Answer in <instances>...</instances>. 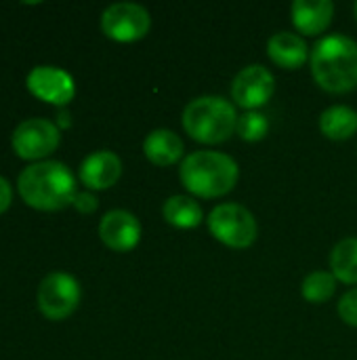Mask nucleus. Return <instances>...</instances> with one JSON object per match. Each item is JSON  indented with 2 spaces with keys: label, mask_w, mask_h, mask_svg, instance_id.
<instances>
[{
  "label": "nucleus",
  "mask_w": 357,
  "mask_h": 360,
  "mask_svg": "<svg viewBox=\"0 0 357 360\" xmlns=\"http://www.w3.org/2000/svg\"><path fill=\"white\" fill-rule=\"evenodd\" d=\"M21 198L38 211H61L76 198L74 173L57 160L34 162L19 175Z\"/></svg>",
  "instance_id": "obj_1"
},
{
  "label": "nucleus",
  "mask_w": 357,
  "mask_h": 360,
  "mask_svg": "<svg viewBox=\"0 0 357 360\" xmlns=\"http://www.w3.org/2000/svg\"><path fill=\"white\" fill-rule=\"evenodd\" d=\"M314 80L328 93L343 95L357 89V42L332 34L316 42L311 51Z\"/></svg>",
  "instance_id": "obj_2"
},
{
  "label": "nucleus",
  "mask_w": 357,
  "mask_h": 360,
  "mask_svg": "<svg viewBox=\"0 0 357 360\" xmlns=\"http://www.w3.org/2000/svg\"><path fill=\"white\" fill-rule=\"evenodd\" d=\"M181 184L187 192L200 198H219L229 194L240 179L238 162L223 152H194L179 169Z\"/></svg>",
  "instance_id": "obj_3"
},
{
  "label": "nucleus",
  "mask_w": 357,
  "mask_h": 360,
  "mask_svg": "<svg viewBox=\"0 0 357 360\" xmlns=\"http://www.w3.org/2000/svg\"><path fill=\"white\" fill-rule=\"evenodd\" d=\"M238 118L234 103L223 97L206 95L187 103L183 110V129L191 139L215 146L227 141L236 133Z\"/></svg>",
  "instance_id": "obj_4"
},
{
  "label": "nucleus",
  "mask_w": 357,
  "mask_h": 360,
  "mask_svg": "<svg viewBox=\"0 0 357 360\" xmlns=\"http://www.w3.org/2000/svg\"><path fill=\"white\" fill-rule=\"evenodd\" d=\"M210 234L229 249H248L255 245L259 228L255 215L236 202L219 205L208 215Z\"/></svg>",
  "instance_id": "obj_5"
},
{
  "label": "nucleus",
  "mask_w": 357,
  "mask_h": 360,
  "mask_svg": "<svg viewBox=\"0 0 357 360\" xmlns=\"http://www.w3.org/2000/svg\"><path fill=\"white\" fill-rule=\"evenodd\" d=\"M80 306V285L72 274L50 272L38 287V310L48 321H65Z\"/></svg>",
  "instance_id": "obj_6"
},
{
  "label": "nucleus",
  "mask_w": 357,
  "mask_h": 360,
  "mask_svg": "<svg viewBox=\"0 0 357 360\" xmlns=\"http://www.w3.org/2000/svg\"><path fill=\"white\" fill-rule=\"evenodd\" d=\"M151 27V17L145 6L135 2H116L101 15V30L116 42H137Z\"/></svg>",
  "instance_id": "obj_7"
},
{
  "label": "nucleus",
  "mask_w": 357,
  "mask_h": 360,
  "mask_svg": "<svg viewBox=\"0 0 357 360\" xmlns=\"http://www.w3.org/2000/svg\"><path fill=\"white\" fill-rule=\"evenodd\" d=\"M61 141V133L57 129V124H53L50 120L44 118H29L23 120L15 133H13V150L19 158L23 160H40L46 158L48 154H53L57 150Z\"/></svg>",
  "instance_id": "obj_8"
},
{
  "label": "nucleus",
  "mask_w": 357,
  "mask_h": 360,
  "mask_svg": "<svg viewBox=\"0 0 357 360\" xmlns=\"http://www.w3.org/2000/svg\"><path fill=\"white\" fill-rule=\"evenodd\" d=\"M276 91L274 74L265 65H246L231 82V99L238 108L255 112L265 105Z\"/></svg>",
  "instance_id": "obj_9"
},
{
  "label": "nucleus",
  "mask_w": 357,
  "mask_h": 360,
  "mask_svg": "<svg viewBox=\"0 0 357 360\" xmlns=\"http://www.w3.org/2000/svg\"><path fill=\"white\" fill-rule=\"evenodd\" d=\"M25 84L34 97L48 101L53 105H61V108L67 105L76 95L74 78L65 70L55 68V65H36L27 74Z\"/></svg>",
  "instance_id": "obj_10"
},
{
  "label": "nucleus",
  "mask_w": 357,
  "mask_h": 360,
  "mask_svg": "<svg viewBox=\"0 0 357 360\" xmlns=\"http://www.w3.org/2000/svg\"><path fill=\"white\" fill-rule=\"evenodd\" d=\"M99 236L107 249L116 253H128L141 240V224L133 213L114 209L103 215L99 224Z\"/></svg>",
  "instance_id": "obj_11"
},
{
  "label": "nucleus",
  "mask_w": 357,
  "mask_h": 360,
  "mask_svg": "<svg viewBox=\"0 0 357 360\" xmlns=\"http://www.w3.org/2000/svg\"><path fill=\"white\" fill-rule=\"evenodd\" d=\"M120 175H122V162L109 150L93 152L80 165V181L90 190H107L116 186Z\"/></svg>",
  "instance_id": "obj_12"
},
{
  "label": "nucleus",
  "mask_w": 357,
  "mask_h": 360,
  "mask_svg": "<svg viewBox=\"0 0 357 360\" xmlns=\"http://www.w3.org/2000/svg\"><path fill=\"white\" fill-rule=\"evenodd\" d=\"M292 23L305 36H318L326 32L335 17V4L330 0H297L292 4Z\"/></svg>",
  "instance_id": "obj_13"
},
{
  "label": "nucleus",
  "mask_w": 357,
  "mask_h": 360,
  "mask_svg": "<svg viewBox=\"0 0 357 360\" xmlns=\"http://www.w3.org/2000/svg\"><path fill=\"white\" fill-rule=\"evenodd\" d=\"M267 55L276 65L284 70H299L307 61L309 49L305 38H301L299 34L278 32L267 42Z\"/></svg>",
  "instance_id": "obj_14"
},
{
  "label": "nucleus",
  "mask_w": 357,
  "mask_h": 360,
  "mask_svg": "<svg viewBox=\"0 0 357 360\" xmlns=\"http://www.w3.org/2000/svg\"><path fill=\"white\" fill-rule=\"evenodd\" d=\"M143 152L147 160L156 167H170L183 158V139L168 131V129H156L151 131L143 141Z\"/></svg>",
  "instance_id": "obj_15"
},
{
  "label": "nucleus",
  "mask_w": 357,
  "mask_h": 360,
  "mask_svg": "<svg viewBox=\"0 0 357 360\" xmlns=\"http://www.w3.org/2000/svg\"><path fill=\"white\" fill-rule=\"evenodd\" d=\"M162 215H164L166 224H170L179 230H194L204 219L200 202H196L191 196H183V194L170 196L162 207Z\"/></svg>",
  "instance_id": "obj_16"
},
{
  "label": "nucleus",
  "mask_w": 357,
  "mask_h": 360,
  "mask_svg": "<svg viewBox=\"0 0 357 360\" xmlns=\"http://www.w3.org/2000/svg\"><path fill=\"white\" fill-rule=\"evenodd\" d=\"M320 129L328 139L345 141L357 131V112L347 105H332L322 112Z\"/></svg>",
  "instance_id": "obj_17"
},
{
  "label": "nucleus",
  "mask_w": 357,
  "mask_h": 360,
  "mask_svg": "<svg viewBox=\"0 0 357 360\" xmlns=\"http://www.w3.org/2000/svg\"><path fill=\"white\" fill-rule=\"evenodd\" d=\"M330 270L337 281L357 285V238H343L330 253Z\"/></svg>",
  "instance_id": "obj_18"
},
{
  "label": "nucleus",
  "mask_w": 357,
  "mask_h": 360,
  "mask_svg": "<svg viewBox=\"0 0 357 360\" xmlns=\"http://www.w3.org/2000/svg\"><path fill=\"white\" fill-rule=\"evenodd\" d=\"M337 291V278L330 272H311L303 285H301V295L309 302V304H326L328 300H332Z\"/></svg>",
  "instance_id": "obj_19"
},
{
  "label": "nucleus",
  "mask_w": 357,
  "mask_h": 360,
  "mask_svg": "<svg viewBox=\"0 0 357 360\" xmlns=\"http://www.w3.org/2000/svg\"><path fill=\"white\" fill-rule=\"evenodd\" d=\"M236 131H238V135H240L244 141L255 143V141H261V139L267 135V131H269V120H267L265 114H261V112H257V110H255V112H244V114L238 118Z\"/></svg>",
  "instance_id": "obj_20"
},
{
  "label": "nucleus",
  "mask_w": 357,
  "mask_h": 360,
  "mask_svg": "<svg viewBox=\"0 0 357 360\" xmlns=\"http://www.w3.org/2000/svg\"><path fill=\"white\" fill-rule=\"evenodd\" d=\"M339 316L349 327H357V289L347 291L339 302Z\"/></svg>",
  "instance_id": "obj_21"
},
{
  "label": "nucleus",
  "mask_w": 357,
  "mask_h": 360,
  "mask_svg": "<svg viewBox=\"0 0 357 360\" xmlns=\"http://www.w3.org/2000/svg\"><path fill=\"white\" fill-rule=\"evenodd\" d=\"M72 205H74V209H76V211H80V213H86V215H88V213L97 211L99 200H97V196H93L90 192H78Z\"/></svg>",
  "instance_id": "obj_22"
},
{
  "label": "nucleus",
  "mask_w": 357,
  "mask_h": 360,
  "mask_svg": "<svg viewBox=\"0 0 357 360\" xmlns=\"http://www.w3.org/2000/svg\"><path fill=\"white\" fill-rule=\"evenodd\" d=\"M13 202V192H11V186L4 177H0V215L11 207Z\"/></svg>",
  "instance_id": "obj_23"
},
{
  "label": "nucleus",
  "mask_w": 357,
  "mask_h": 360,
  "mask_svg": "<svg viewBox=\"0 0 357 360\" xmlns=\"http://www.w3.org/2000/svg\"><path fill=\"white\" fill-rule=\"evenodd\" d=\"M67 118H69V114H67V112H63V114H59V124H63V127H67V124H69V120H67Z\"/></svg>",
  "instance_id": "obj_24"
},
{
  "label": "nucleus",
  "mask_w": 357,
  "mask_h": 360,
  "mask_svg": "<svg viewBox=\"0 0 357 360\" xmlns=\"http://www.w3.org/2000/svg\"><path fill=\"white\" fill-rule=\"evenodd\" d=\"M356 19H357V2H356Z\"/></svg>",
  "instance_id": "obj_25"
}]
</instances>
